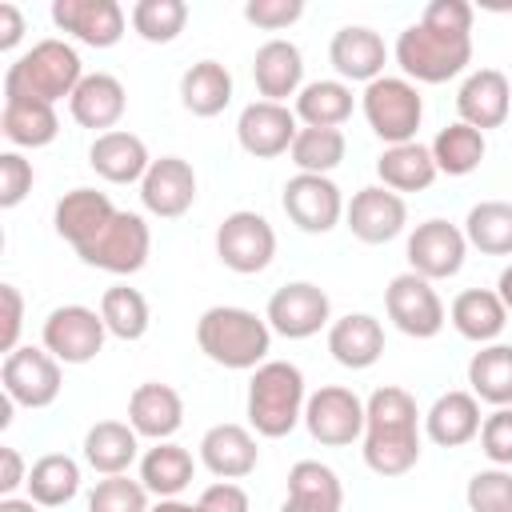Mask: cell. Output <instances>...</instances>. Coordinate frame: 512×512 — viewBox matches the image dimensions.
Here are the masks:
<instances>
[{
    "instance_id": "1",
    "label": "cell",
    "mask_w": 512,
    "mask_h": 512,
    "mask_svg": "<svg viewBox=\"0 0 512 512\" xmlns=\"http://www.w3.org/2000/svg\"><path fill=\"white\" fill-rule=\"evenodd\" d=\"M364 464L376 476H404L420 460V408L412 392L384 384L364 400Z\"/></svg>"
},
{
    "instance_id": "2",
    "label": "cell",
    "mask_w": 512,
    "mask_h": 512,
    "mask_svg": "<svg viewBox=\"0 0 512 512\" xmlns=\"http://www.w3.org/2000/svg\"><path fill=\"white\" fill-rule=\"evenodd\" d=\"M196 344L200 352L232 372H256L268 352H272V328L264 316L236 308V304H216L200 312L196 320Z\"/></svg>"
},
{
    "instance_id": "3",
    "label": "cell",
    "mask_w": 512,
    "mask_h": 512,
    "mask_svg": "<svg viewBox=\"0 0 512 512\" xmlns=\"http://www.w3.org/2000/svg\"><path fill=\"white\" fill-rule=\"evenodd\" d=\"M84 64H80V52L68 44V40H40L32 44L24 56H16L4 72V100H40V104H52L56 100H72L76 84L84 80Z\"/></svg>"
},
{
    "instance_id": "4",
    "label": "cell",
    "mask_w": 512,
    "mask_h": 512,
    "mask_svg": "<svg viewBox=\"0 0 512 512\" xmlns=\"http://www.w3.org/2000/svg\"><path fill=\"white\" fill-rule=\"evenodd\" d=\"M308 388L292 360H264L248 380V424L256 436L280 440L304 420Z\"/></svg>"
},
{
    "instance_id": "5",
    "label": "cell",
    "mask_w": 512,
    "mask_h": 512,
    "mask_svg": "<svg viewBox=\"0 0 512 512\" xmlns=\"http://www.w3.org/2000/svg\"><path fill=\"white\" fill-rule=\"evenodd\" d=\"M392 56H396L404 80H412V84H444V80L460 76L472 64V36L440 32V28L424 24V20H416L396 36Z\"/></svg>"
},
{
    "instance_id": "6",
    "label": "cell",
    "mask_w": 512,
    "mask_h": 512,
    "mask_svg": "<svg viewBox=\"0 0 512 512\" xmlns=\"http://www.w3.org/2000/svg\"><path fill=\"white\" fill-rule=\"evenodd\" d=\"M360 108L368 128L392 148V144H412L424 120V96L412 80L404 76H380L372 84H364L360 92Z\"/></svg>"
},
{
    "instance_id": "7",
    "label": "cell",
    "mask_w": 512,
    "mask_h": 512,
    "mask_svg": "<svg viewBox=\"0 0 512 512\" xmlns=\"http://www.w3.org/2000/svg\"><path fill=\"white\" fill-rule=\"evenodd\" d=\"M148 252H152L148 220L140 212H124V208H116V216L104 224V232L96 240H88L84 248H76V256L88 268H100V272H112V276L140 272L148 264Z\"/></svg>"
},
{
    "instance_id": "8",
    "label": "cell",
    "mask_w": 512,
    "mask_h": 512,
    "mask_svg": "<svg viewBox=\"0 0 512 512\" xmlns=\"http://www.w3.org/2000/svg\"><path fill=\"white\" fill-rule=\"evenodd\" d=\"M216 256L224 268L240 276H256L276 256V232L260 212H248V208L228 212L216 228Z\"/></svg>"
},
{
    "instance_id": "9",
    "label": "cell",
    "mask_w": 512,
    "mask_h": 512,
    "mask_svg": "<svg viewBox=\"0 0 512 512\" xmlns=\"http://www.w3.org/2000/svg\"><path fill=\"white\" fill-rule=\"evenodd\" d=\"M384 312L412 340H432L444 328V320H448L440 292L432 288V280H424L416 272H400V276L388 280V288H384Z\"/></svg>"
},
{
    "instance_id": "10",
    "label": "cell",
    "mask_w": 512,
    "mask_h": 512,
    "mask_svg": "<svg viewBox=\"0 0 512 512\" xmlns=\"http://www.w3.org/2000/svg\"><path fill=\"white\" fill-rule=\"evenodd\" d=\"M264 320L284 340H308V336H316L320 328L332 324V300H328V292L320 284L292 280V284H284V288H276L268 296Z\"/></svg>"
},
{
    "instance_id": "11",
    "label": "cell",
    "mask_w": 512,
    "mask_h": 512,
    "mask_svg": "<svg viewBox=\"0 0 512 512\" xmlns=\"http://www.w3.org/2000/svg\"><path fill=\"white\" fill-rule=\"evenodd\" d=\"M304 428L324 448H348L364 436V400L344 384H324L304 404Z\"/></svg>"
},
{
    "instance_id": "12",
    "label": "cell",
    "mask_w": 512,
    "mask_h": 512,
    "mask_svg": "<svg viewBox=\"0 0 512 512\" xmlns=\"http://www.w3.org/2000/svg\"><path fill=\"white\" fill-rule=\"evenodd\" d=\"M0 384H4V396H12L20 408H48V404H56L60 384H64L60 360L48 348L20 344L16 352L4 356Z\"/></svg>"
},
{
    "instance_id": "13",
    "label": "cell",
    "mask_w": 512,
    "mask_h": 512,
    "mask_svg": "<svg viewBox=\"0 0 512 512\" xmlns=\"http://www.w3.org/2000/svg\"><path fill=\"white\" fill-rule=\"evenodd\" d=\"M104 336H108L104 316L96 308H88V304H60V308H52L48 320H44V332H40L44 348L60 364H88V360H96V352L104 348Z\"/></svg>"
},
{
    "instance_id": "14",
    "label": "cell",
    "mask_w": 512,
    "mask_h": 512,
    "mask_svg": "<svg viewBox=\"0 0 512 512\" xmlns=\"http://www.w3.org/2000/svg\"><path fill=\"white\" fill-rule=\"evenodd\" d=\"M284 216L300 228V232H312V236H324L332 232L340 220H344V196L336 188L332 176H312V172H296L288 184H284Z\"/></svg>"
},
{
    "instance_id": "15",
    "label": "cell",
    "mask_w": 512,
    "mask_h": 512,
    "mask_svg": "<svg viewBox=\"0 0 512 512\" xmlns=\"http://www.w3.org/2000/svg\"><path fill=\"white\" fill-rule=\"evenodd\" d=\"M404 256H408V272H416L424 280H448L464 268V256H468L464 228L432 216V220L412 228V236L404 244Z\"/></svg>"
},
{
    "instance_id": "16",
    "label": "cell",
    "mask_w": 512,
    "mask_h": 512,
    "mask_svg": "<svg viewBox=\"0 0 512 512\" xmlns=\"http://www.w3.org/2000/svg\"><path fill=\"white\" fill-rule=\"evenodd\" d=\"M344 224L360 244H388L404 232L408 224V204L404 196H396L384 184H368L360 192H352L348 208H344Z\"/></svg>"
},
{
    "instance_id": "17",
    "label": "cell",
    "mask_w": 512,
    "mask_h": 512,
    "mask_svg": "<svg viewBox=\"0 0 512 512\" xmlns=\"http://www.w3.org/2000/svg\"><path fill=\"white\" fill-rule=\"evenodd\" d=\"M300 132V120L288 104H272V100H252L240 108V120H236V140L248 156L256 160H272V156H284L292 148Z\"/></svg>"
},
{
    "instance_id": "18",
    "label": "cell",
    "mask_w": 512,
    "mask_h": 512,
    "mask_svg": "<svg viewBox=\"0 0 512 512\" xmlns=\"http://www.w3.org/2000/svg\"><path fill=\"white\" fill-rule=\"evenodd\" d=\"M140 204L160 216V220H176L196 204V172L184 156H160L152 160V168L140 180Z\"/></svg>"
},
{
    "instance_id": "19",
    "label": "cell",
    "mask_w": 512,
    "mask_h": 512,
    "mask_svg": "<svg viewBox=\"0 0 512 512\" xmlns=\"http://www.w3.org/2000/svg\"><path fill=\"white\" fill-rule=\"evenodd\" d=\"M52 24L88 48H112L124 36V8L116 0H52Z\"/></svg>"
},
{
    "instance_id": "20",
    "label": "cell",
    "mask_w": 512,
    "mask_h": 512,
    "mask_svg": "<svg viewBox=\"0 0 512 512\" xmlns=\"http://www.w3.org/2000/svg\"><path fill=\"white\" fill-rule=\"evenodd\" d=\"M456 112L464 124H472L476 132L500 128L512 112V84L500 68H476L464 76L460 92H456Z\"/></svg>"
},
{
    "instance_id": "21",
    "label": "cell",
    "mask_w": 512,
    "mask_h": 512,
    "mask_svg": "<svg viewBox=\"0 0 512 512\" xmlns=\"http://www.w3.org/2000/svg\"><path fill=\"white\" fill-rule=\"evenodd\" d=\"M328 60L344 84H372L384 76L388 48H384L380 32H372L364 24H344L328 44Z\"/></svg>"
},
{
    "instance_id": "22",
    "label": "cell",
    "mask_w": 512,
    "mask_h": 512,
    "mask_svg": "<svg viewBox=\"0 0 512 512\" xmlns=\"http://www.w3.org/2000/svg\"><path fill=\"white\" fill-rule=\"evenodd\" d=\"M200 464L216 476V480H244L256 472L260 464V448L256 436L244 424H212L200 436Z\"/></svg>"
},
{
    "instance_id": "23",
    "label": "cell",
    "mask_w": 512,
    "mask_h": 512,
    "mask_svg": "<svg viewBox=\"0 0 512 512\" xmlns=\"http://www.w3.org/2000/svg\"><path fill=\"white\" fill-rule=\"evenodd\" d=\"M252 80H256V92L272 104H284L288 96H300L304 88V56L292 40H264L252 56Z\"/></svg>"
},
{
    "instance_id": "24",
    "label": "cell",
    "mask_w": 512,
    "mask_h": 512,
    "mask_svg": "<svg viewBox=\"0 0 512 512\" xmlns=\"http://www.w3.org/2000/svg\"><path fill=\"white\" fill-rule=\"evenodd\" d=\"M88 164L100 180L108 184H140L144 172L152 168V156L144 148V140L136 132H124V128H112V132H100L88 148Z\"/></svg>"
},
{
    "instance_id": "25",
    "label": "cell",
    "mask_w": 512,
    "mask_h": 512,
    "mask_svg": "<svg viewBox=\"0 0 512 512\" xmlns=\"http://www.w3.org/2000/svg\"><path fill=\"white\" fill-rule=\"evenodd\" d=\"M128 424L144 436V440H172L184 424V400L172 384H160V380H148V384H136V392L128 396Z\"/></svg>"
},
{
    "instance_id": "26",
    "label": "cell",
    "mask_w": 512,
    "mask_h": 512,
    "mask_svg": "<svg viewBox=\"0 0 512 512\" xmlns=\"http://www.w3.org/2000/svg\"><path fill=\"white\" fill-rule=\"evenodd\" d=\"M124 108H128L124 84H120L116 76H108V72H88V76L76 84L72 100H68L72 120H76L80 128H92L96 136H100V132H112V128L120 124Z\"/></svg>"
},
{
    "instance_id": "27",
    "label": "cell",
    "mask_w": 512,
    "mask_h": 512,
    "mask_svg": "<svg viewBox=\"0 0 512 512\" xmlns=\"http://www.w3.org/2000/svg\"><path fill=\"white\" fill-rule=\"evenodd\" d=\"M328 352L340 368L364 372L384 356V328L368 312H348L328 324Z\"/></svg>"
},
{
    "instance_id": "28",
    "label": "cell",
    "mask_w": 512,
    "mask_h": 512,
    "mask_svg": "<svg viewBox=\"0 0 512 512\" xmlns=\"http://www.w3.org/2000/svg\"><path fill=\"white\" fill-rule=\"evenodd\" d=\"M116 216L112 200L96 188H72L56 200V212H52V224H56V236L68 240L72 248H84L88 240H96L104 232V224Z\"/></svg>"
},
{
    "instance_id": "29",
    "label": "cell",
    "mask_w": 512,
    "mask_h": 512,
    "mask_svg": "<svg viewBox=\"0 0 512 512\" xmlns=\"http://www.w3.org/2000/svg\"><path fill=\"white\" fill-rule=\"evenodd\" d=\"M480 424H484L480 400L472 392H460V388L436 396L432 408L424 412V436L432 444H440V448H460V444L476 440L480 436Z\"/></svg>"
},
{
    "instance_id": "30",
    "label": "cell",
    "mask_w": 512,
    "mask_h": 512,
    "mask_svg": "<svg viewBox=\"0 0 512 512\" xmlns=\"http://www.w3.org/2000/svg\"><path fill=\"white\" fill-rule=\"evenodd\" d=\"M344 488L340 476L320 460H296L288 468V496L280 512H340Z\"/></svg>"
},
{
    "instance_id": "31",
    "label": "cell",
    "mask_w": 512,
    "mask_h": 512,
    "mask_svg": "<svg viewBox=\"0 0 512 512\" xmlns=\"http://www.w3.org/2000/svg\"><path fill=\"white\" fill-rule=\"evenodd\" d=\"M140 460V432L124 420H100L84 432V464L100 476H124Z\"/></svg>"
},
{
    "instance_id": "32",
    "label": "cell",
    "mask_w": 512,
    "mask_h": 512,
    "mask_svg": "<svg viewBox=\"0 0 512 512\" xmlns=\"http://www.w3.org/2000/svg\"><path fill=\"white\" fill-rule=\"evenodd\" d=\"M448 320H452V328H456L464 340H472V344L484 348V344H496V336L504 332L508 308H504V300H500L492 288H464V292L452 300Z\"/></svg>"
},
{
    "instance_id": "33",
    "label": "cell",
    "mask_w": 512,
    "mask_h": 512,
    "mask_svg": "<svg viewBox=\"0 0 512 512\" xmlns=\"http://www.w3.org/2000/svg\"><path fill=\"white\" fill-rule=\"evenodd\" d=\"M196 476V460L176 440H160L140 456V484L156 500H176Z\"/></svg>"
},
{
    "instance_id": "34",
    "label": "cell",
    "mask_w": 512,
    "mask_h": 512,
    "mask_svg": "<svg viewBox=\"0 0 512 512\" xmlns=\"http://www.w3.org/2000/svg\"><path fill=\"white\" fill-rule=\"evenodd\" d=\"M376 176H380L384 188H392L400 196V192H424V188H432V180L440 172H436L432 148L420 144V140H412V144L384 148L380 160H376Z\"/></svg>"
},
{
    "instance_id": "35",
    "label": "cell",
    "mask_w": 512,
    "mask_h": 512,
    "mask_svg": "<svg viewBox=\"0 0 512 512\" xmlns=\"http://www.w3.org/2000/svg\"><path fill=\"white\" fill-rule=\"evenodd\" d=\"M180 104L200 120L220 116L232 104V72L220 60H196L180 76Z\"/></svg>"
},
{
    "instance_id": "36",
    "label": "cell",
    "mask_w": 512,
    "mask_h": 512,
    "mask_svg": "<svg viewBox=\"0 0 512 512\" xmlns=\"http://www.w3.org/2000/svg\"><path fill=\"white\" fill-rule=\"evenodd\" d=\"M0 132L16 148H44L60 136V116L52 104H40V100H4Z\"/></svg>"
},
{
    "instance_id": "37",
    "label": "cell",
    "mask_w": 512,
    "mask_h": 512,
    "mask_svg": "<svg viewBox=\"0 0 512 512\" xmlns=\"http://www.w3.org/2000/svg\"><path fill=\"white\" fill-rule=\"evenodd\" d=\"M472 396L492 408H512V344H484L468 360Z\"/></svg>"
},
{
    "instance_id": "38",
    "label": "cell",
    "mask_w": 512,
    "mask_h": 512,
    "mask_svg": "<svg viewBox=\"0 0 512 512\" xmlns=\"http://www.w3.org/2000/svg\"><path fill=\"white\" fill-rule=\"evenodd\" d=\"M352 84L344 80H312L300 88L296 96V120H304V128H340L352 116Z\"/></svg>"
},
{
    "instance_id": "39",
    "label": "cell",
    "mask_w": 512,
    "mask_h": 512,
    "mask_svg": "<svg viewBox=\"0 0 512 512\" xmlns=\"http://www.w3.org/2000/svg\"><path fill=\"white\" fill-rule=\"evenodd\" d=\"M468 248L484 256H512V200H480L464 216Z\"/></svg>"
},
{
    "instance_id": "40",
    "label": "cell",
    "mask_w": 512,
    "mask_h": 512,
    "mask_svg": "<svg viewBox=\"0 0 512 512\" xmlns=\"http://www.w3.org/2000/svg\"><path fill=\"white\" fill-rule=\"evenodd\" d=\"M28 500L40 508H60L80 492V464L64 452H48L28 468Z\"/></svg>"
},
{
    "instance_id": "41",
    "label": "cell",
    "mask_w": 512,
    "mask_h": 512,
    "mask_svg": "<svg viewBox=\"0 0 512 512\" xmlns=\"http://www.w3.org/2000/svg\"><path fill=\"white\" fill-rule=\"evenodd\" d=\"M428 148H432L436 172H444V176H468V172H476L480 160H484V152H488L484 132H476V128L464 124V120L440 128Z\"/></svg>"
},
{
    "instance_id": "42",
    "label": "cell",
    "mask_w": 512,
    "mask_h": 512,
    "mask_svg": "<svg viewBox=\"0 0 512 512\" xmlns=\"http://www.w3.org/2000/svg\"><path fill=\"white\" fill-rule=\"evenodd\" d=\"M348 144L340 128H300L288 156L296 164V172H312V176H328L332 168H340Z\"/></svg>"
},
{
    "instance_id": "43",
    "label": "cell",
    "mask_w": 512,
    "mask_h": 512,
    "mask_svg": "<svg viewBox=\"0 0 512 512\" xmlns=\"http://www.w3.org/2000/svg\"><path fill=\"white\" fill-rule=\"evenodd\" d=\"M100 316H104L108 336H116V340H140L148 332V320H152L148 300L128 284H112L100 296Z\"/></svg>"
},
{
    "instance_id": "44",
    "label": "cell",
    "mask_w": 512,
    "mask_h": 512,
    "mask_svg": "<svg viewBox=\"0 0 512 512\" xmlns=\"http://www.w3.org/2000/svg\"><path fill=\"white\" fill-rule=\"evenodd\" d=\"M188 24L184 0H136L132 4V28L148 44H172Z\"/></svg>"
},
{
    "instance_id": "45",
    "label": "cell",
    "mask_w": 512,
    "mask_h": 512,
    "mask_svg": "<svg viewBox=\"0 0 512 512\" xmlns=\"http://www.w3.org/2000/svg\"><path fill=\"white\" fill-rule=\"evenodd\" d=\"M88 512H148V488L140 480L124 476H104L88 492Z\"/></svg>"
},
{
    "instance_id": "46",
    "label": "cell",
    "mask_w": 512,
    "mask_h": 512,
    "mask_svg": "<svg viewBox=\"0 0 512 512\" xmlns=\"http://www.w3.org/2000/svg\"><path fill=\"white\" fill-rule=\"evenodd\" d=\"M464 500L472 512H512V472L508 468H480L468 488H464Z\"/></svg>"
},
{
    "instance_id": "47",
    "label": "cell",
    "mask_w": 512,
    "mask_h": 512,
    "mask_svg": "<svg viewBox=\"0 0 512 512\" xmlns=\"http://www.w3.org/2000/svg\"><path fill=\"white\" fill-rule=\"evenodd\" d=\"M480 452L496 468H512V408H496L480 424Z\"/></svg>"
},
{
    "instance_id": "48",
    "label": "cell",
    "mask_w": 512,
    "mask_h": 512,
    "mask_svg": "<svg viewBox=\"0 0 512 512\" xmlns=\"http://www.w3.org/2000/svg\"><path fill=\"white\" fill-rule=\"evenodd\" d=\"M32 164L20 152H0V208H16L32 192Z\"/></svg>"
},
{
    "instance_id": "49",
    "label": "cell",
    "mask_w": 512,
    "mask_h": 512,
    "mask_svg": "<svg viewBox=\"0 0 512 512\" xmlns=\"http://www.w3.org/2000/svg\"><path fill=\"white\" fill-rule=\"evenodd\" d=\"M300 16H304V0H248L244 4V20L264 32H280L296 24Z\"/></svg>"
},
{
    "instance_id": "50",
    "label": "cell",
    "mask_w": 512,
    "mask_h": 512,
    "mask_svg": "<svg viewBox=\"0 0 512 512\" xmlns=\"http://www.w3.org/2000/svg\"><path fill=\"white\" fill-rule=\"evenodd\" d=\"M420 20L432 24V28H440V32H464V36H472V4H464V0H432Z\"/></svg>"
},
{
    "instance_id": "51",
    "label": "cell",
    "mask_w": 512,
    "mask_h": 512,
    "mask_svg": "<svg viewBox=\"0 0 512 512\" xmlns=\"http://www.w3.org/2000/svg\"><path fill=\"white\" fill-rule=\"evenodd\" d=\"M0 300H4V324H0V352H16L20 348V328H24V296L16 284H0Z\"/></svg>"
},
{
    "instance_id": "52",
    "label": "cell",
    "mask_w": 512,
    "mask_h": 512,
    "mask_svg": "<svg viewBox=\"0 0 512 512\" xmlns=\"http://www.w3.org/2000/svg\"><path fill=\"white\" fill-rule=\"evenodd\" d=\"M196 504H200L204 512H248V508H252V504H248V492H244L240 484H232V480L208 484Z\"/></svg>"
},
{
    "instance_id": "53",
    "label": "cell",
    "mask_w": 512,
    "mask_h": 512,
    "mask_svg": "<svg viewBox=\"0 0 512 512\" xmlns=\"http://www.w3.org/2000/svg\"><path fill=\"white\" fill-rule=\"evenodd\" d=\"M0 464H4V472H0V496H12L20 484H28L24 456H20L12 444H4V448H0Z\"/></svg>"
},
{
    "instance_id": "54",
    "label": "cell",
    "mask_w": 512,
    "mask_h": 512,
    "mask_svg": "<svg viewBox=\"0 0 512 512\" xmlns=\"http://www.w3.org/2000/svg\"><path fill=\"white\" fill-rule=\"evenodd\" d=\"M20 40H24V12L12 0H4L0 4V52H12Z\"/></svg>"
},
{
    "instance_id": "55",
    "label": "cell",
    "mask_w": 512,
    "mask_h": 512,
    "mask_svg": "<svg viewBox=\"0 0 512 512\" xmlns=\"http://www.w3.org/2000/svg\"><path fill=\"white\" fill-rule=\"evenodd\" d=\"M148 512H204V508H200V504H188V500L176 496V500H156Z\"/></svg>"
},
{
    "instance_id": "56",
    "label": "cell",
    "mask_w": 512,
    "mask_h": 512,
    "mask_svg": "<svg viewBox=\"0 0 512 512\" xmlns=\"http://www.w3.org/2000/svg\"><path fill=\"white\" fill-rule=\"evenodd\" d=\"M496 296L504 300V308H508V316H512V264H504V272H500V280H496Z\"/></svg>"
},
{
    "instance_id": "57",
    "label": "cell",
    "mask_w": 512,
    "mask_h": 512,
    "mask_svg": "<svg viewBox=\"0 0 512 512\" xmlns=\"http://www.w3.org/2000/svg\"><path fill=\"white\" fill-rule=\"evenodd\" d=\"M0 512H36V500H20V496H0Z\"/></svg>"
},
{
    "instance_id": "58",
    "label": "cell",
    "mask_w": 512,
    "mask_h": 512,
    "mask_svg": "<svg viewBox=\"0 0 512 512\" xmlns=\"http://www.w3.org/2000/svg\"><path fill=\"white\" fill-rule=\"evenodd\" d=\"M12 408H16V400L12 396H0V428L12 424Z\"/></svg>"
}]
</instances>
